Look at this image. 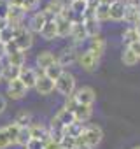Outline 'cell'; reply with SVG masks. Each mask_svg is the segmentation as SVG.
<instances>
[{
	"mask_svg": "<svg viewBox=\"0 0 140 149\" xmlns=\"http://www.w3.org/2000/svg\"><path fill=\"white\" fill-rule=\"evenodd\" d=\"M102 137H103V132L98 125H88V126H84V132L81 133V137H77L76 140L81 144H86L93 149L102 142Z\"/></svg>",
	"mask_w": 140,
	"mask_h": 149,
	"instance_id": "obj_1",
	"label": "cell"
},
{
	"mask_svg": "<svg viewBox=\"0 0 140 149\" xmlns=\"http://www.w3.org/2000/svg\"><path fill=\"white\" fill-rule=\"evenodd\" d=\"M54 88L63 95V97H72L76 91V77L68 70H63V74L54 81Z\"/></svg>",
	"mask_w": 140,
	"mask_h": 149,
	"instance_id": "obj_2",
	"label": "cell"
},
{
	"mask_svg": "<svg viewBox=\"0 0 140 149\" xmlns=\"http://www.w3.org/2000/svg\"><path fill=\"white\" fill-rule=\"evenodd\" d=\"M12 42L16 44V47L19 49V51H26V49H30L32 47V44H33V37H32V32L26 28V26H19V28H16V33H14V39H12Z\"/></svg>",
	"mask_w": 140,
	"mask_h": 149,
	"instance_id": "obj_3",
	"label": "cell"
},
{
	"mask_svg": "<svg viewBox=\"0 0 140 149\" xmlns=\"http://www.w3.org/2000/svg\"><path fill=\"white\" fill-rule=\"evenodd\" d=\"M74 98L77 100V104H82V105H93L96 95H95V90L89 88V86H82L79 88L77 91H74Z\"/></svg>",
	"mask_w": 140,
	"mask_h": 149,
	"instance_id": "obj_4",
	"label": "cell"
},
{
	"mask_svg": "<svg viewBox=\"0 0 140 149\" xmlns=\"http://www.w3.org/2000/svg\"><path fill=\"white\" fill-rule=\"evenodd\" d=\"M37 76H39V72L35 68H30V67H21L19 68V81L26 86V90L30 88H35V83H37Z\"/></svg>",
	"mask_w": 140,
	"mask_h": 149,
	"instance_id": "obj_5",
	"label": "cell"
},
{
	"mask_svg": "<svg viewBox=\"0 0 140 149\" xmlns=\"http://www.w3.org/2000/svg\"><path fill=\"white\" fill-rule=\"evenodd\" d=\"M25 11L21 9V7H18V6H11L9 7V13H7V25L9 26H12V28H19V26H23L21 23H23V18H25Z\"/></svg>",
	"mask_w": 140,
	"mask_h": 149,
	"instance_id": "obj_6",
	"label": "cell"
},
{
	"mask_svg": "<svg viewBox=\"0 0 140 149\" xmlns=\"http://www.w3.org/2000/svg\"><path fill=\"white\" fill-rule=\"evenodd\" d=\"M51 19H54V18L49 16L46 11H39V13H35L33 18L30 19V32H37V33H40V30L44 28V25H46L47 21H51Z\"/></svg>",
	"mask_w": 140,
	"mask_h": 149,
	"instance_id": "obj_7",
	"label": "cell"
},
{
	"mask_svg": "<svg viewBox=\"0 0 140 149\" xmlns=\"http://www.w3.org/2000/svg\"><path fill=\"white\" fill-rule=\"evenodd\" d=\"M77 56H79V53H76V47H67L60 53V56L56 58V63L65 68V67L74 65L77 61Z\"/></svg>",
	"mask_w": 140,
	"mask_h": 149,
	"instance_id": "obj_8",
	"label": "cell"
},
{
	"mask_svg": "<svg viewBox=\"0 0 140 149\" xmlns=\"http://www.w3.org/2000/svg\"><path fill=\"white\" fill-rule=\"evenodd\" d=\"M9 86H7V95L12 98V100H21L25 95H26V86L19 81V79H14V81H11V83H7Z\"/></svg>",
	"mask_w": 140,
	"mask_h": 149,
	"instance_id": "obj_9",
	"label": "cell"
},
{
	"mask_svg": "<svg viewBox=\"0 0 140 149\" xmlns=\"http://www.w3.org/2000/svg\"><path fill=\"white\" fill-rule=\"evenodd\" d=\"M35 90H37L39 95H49L54 90V81H51L49 77H46L44 72H39L37 83H35Z\"/></svg>",
	"mask_w": 140,
	"mask_h": 149,
	"instance_id": "obj_10",
	"label": "cell"
},
{
	"mask_svg": "<svg viewBox=\"0 0 140 149\" xmlns=\"http://www.w3.org/2000/svg\"><path fill=\"white\" fill-rule=\"evenodd\" d=\"M77 61H79V65L84 68V70H88V72H91V70H95L96 67H98V58L96 56H93L88 49L84 51V53H79V56H77Z\"/></svg>",
	"mask_w": 140,
	"mask_h": 149,
	"instance_id": "obj_11",
	"label": "cell"
},
{
	"mask_svg": "<svg viewBox=\"0 0 140 149\" xmlns=\"http://www.w3.org/2000/svg\"><path fill=\"white\" fill-rule=\"evenodd\" d=\"M105 47H107L105 39H102L100 35H96V37H93V39L89 40V47H88V51H89L93 56H96V58L100 60V56L105 53Z\"/></svg>",
	"mask_w": 140,
	"mask_h": 149,
	"instance_id": "obj_12",
	"label": "cell"
},
{
	"mask_svg": "<svg viewBox=\"0 0 140 149\" xmlns=\"http://www.w3.org/2000/svg\"><path fill=\"white\" fill-rule=\"evenodd\" d=\"M124 11H126V4L123 2V0H117V2H114L109 7V19L123 21L124 19Z\"/></svg>",
	"mask_w": 140,
	"mask_h": 149,
	"instance_id": "obj_13",
	"label": "cell"
},
{
	"mask_svg": "<svg viewBox=\"0 0 140 149\" xmlns=\"http://www.w3.org/2000/svg\"><path fill=\"white\" fill-rule=\"evenodd\" d=\"M82 26H84V30H86L88 39H93V37H96V35L100 33V21H96L95 16H91V18H84Z\"/></svg>",
	"mask_w": 140,
	"mask_h": 149,
	"instance_id": "obj_14",
	"label": "cell"
},
{
	"mask_svg": "<svg viewBox=\"0 0 140 149\" xmlns=\"http://www.w3.org/2000/svg\"><path fill=\"white\" fill-rule=\"evenodd\" d=\"M54 23H56V32H58V37H68L72 33V23L68 19H65L63 16H58L54 18Z\"/></svg>",
	"mask_w": 140,
	"mask_h": 149,
	"instance_id": "obj_15",
	"label": "cell"
},
{
	"mask_svg": "<svg viewBox=\"0 0 140 149\" xmlns=\"http://www.w3.org/2000/svg\"><path fill=\"white\" fill-rule=\"evenodd\" d=\"M56 61V56L51 53V51H42V53H39L37 54V67L44 72L49 65H53Z\"/></svg>",
	"mask_w": 140,
	"mask_h": 149,
	"instance_id": "obj_16",
	"label": "cell"
},
{
	"mask_svg": "<svg viewBox=\"0 0 140 149\" xmlns=\"http://www.w3.org/2000/svg\"><path fill=\"white\" fill-rule=\"evenodd\" d=\"M91 105H82V104H77L76 109H74V118L76 121L79 123H86L89 118H91Z\"/></svg>",
	"mask_w": 140,
	"mask_h": 149,
	"instance_id": "obj_17",
	"label": "cell"
},
{
	"mask_svg": "<svg viewBox=\"0 0 140 149\" xmlns=\"http://www.w3.org/2000/svg\"><path fill=\"white\" fill-rule=\"evenodd\" d=\"M65 2L63 0H51V2L46 6V13L49 14V16H53V18H58V16H61V13L65 11Z\"/></svg>",
	"mask_w": 140,
	"mask_h": 149,
	"instance_id": "obj_18",
	"label": "cell"
},
{
	"mask_svg": "<svg viewBox=\"0 0 140 149\" xmlns=\"http://www.w3.org/2000/svg\"><path fill=\"white\" fill-rule=\"evenodd\" d=\"M18 77H19V67H12L9 63L4 65V68H2V81L11 83V81H14Z\"/></svg>",
	"mask_w": 140,
	"mask_h": 149,
	"instance_id": "obj_19",
	"label": "cell"
},
{
	"mask_svg": "<svg viewBox=\"0 0 140 149\" xmlns=\"http://www.w3.org/2000/svg\"><path fill=\"white\" fill-rule=\"evenodd\" d=\"M84 123H79V121H74L72 125H68V126H65V130H63V133L65 135H68V137H74V139H77V137H81V133L84 132Z\"/></svg>",
	"mask_w": 140,
	"mask_h": 149,
	"instance_id": "obj_20",
	"label": "cell"
},
{
	"mask_svg": "<svg viewBox=\"0 0 140 149\" xmlns=\"http://www.w3.org/2000/svg\"><path fill=\"white\" fill-rule=\"evenodd\" d=\"M40 35H42L46 40H54V39L58 37V32H56V23H54V19H51V21H47V23L44 25V28L40 30Z\"/></svg>",
	"mask_w": 140,
	"mask_h": 149,
	"instance_id": "obj_21",
	"label": "cell"
},
{
	"mask_svg": "<svg viewBox=\"0 0 140 149\" xmlns=\"http://www.w3.org/2000/svg\"><path fill=\"white\" fill-rule=\"evenodd\" d=\"M70 37L74 39V44H76V46H77V44H81V42H84V40L88 39V35H86V30H84L82 23H79V25H74V26H72V33H70Z\"/></svg>",
	"mask_w": 140,
	"mask_h": 149,
	"instance_id": "obj_22",
	"label": "cell"
},
{
	"mask_svg": "<svg viewBox=\"0 0 140 149\" xmlns=\"http://www.w3.org/2000/svg\"><path fill=\"white\" fill-rule=\"evenodd\" d=\"M54 118H56V119L60 121V125H61L63 128H65V126H68V125H72V123L76 121V118H74V112L67 111L65 107H63V109H61V111H60V112H58V114L54 116Z\"/></svg>",
	"mask_w": 140,
	"mask_h": 149,
	"instance_id": "obj_23",
	"label": "cell"
},
{
	"mask_svg": "<svg viewBox=\"0 0 140 149\" xmlns=\"http://www.w3.org/2000/svg\"><path fill=\"white\" fill-rule=\"evenodd\" d=\"M7 63L12 67H25V53L23 51H14L7 54Z\"/></svg>",
	"mask_w": 140,
	"mask_h": 149,
	"instance_id": "obj_24",
	"label": "cell"
},
{
	"mask_svg": "<svg viewBox=\"0 0 140 149\" xmlns=\"http://www.w3.org/2000/svg\"><path fill=\"white\" fill-rule=\"evenodd\" d=\"M14 125H16L18 128H26V126H30V125H32V116H30V112L19 111V112L16 114V118H14Z\"/></svg>",
	"mask_w": 140,
	"mask_h": 149,
	"instance_id": "obj_25",
	"label": "cell"
},
{
	"mask_svg": "<svg viewBox=\"0 0 140 149\" xmlns=\"http://www.w3.org/2000/svg\"><path fill=\"white\" fill-rule=\"evenodd\" d=\"M63 70H65V68H63L61 65H58V63L54 61L53 65H49V67H47V68L44 70V76H46V77H49L51 81H56V79H58V77L61 76V74H63Z\"/></svg>",
	"mask_w": 140,
	"mask_h": 149,
	"instance_id": "obj_26",
	"label": "cell"
},
{
	"mask_svg": "<svg viewBox=\"0 0 140 149\" xmlns=\"http://www.w3.org/2000/svg\"><path fill=\"white\" fill-rule=\"evenodd\" d=\"M140 37H138V33H137V30H135V26H128L124 32H123V44H126V47H130L133 42H137Z\"/></svg>",
	"mask_w": 140,
	"mask_h": 149,
	"instance_id": "obj_27",
	"label": "cell"
},
{
	"mask_svg": "<svg viewBox=\"0 0 140 149\" xmlns=\"http://www.w3.org/2000/svg\"><path fill=\"white\" fill-rule=\"evenodd\" d=\"M121 61H123L126 67H133V65H137V63L140 61V58H138L130 47H126V49L123 51V54H121Z\"/></svg>",
	"mask_w": 140,
	"mask_h": 149,
	"instance_id": "obj_28",
	"label": "cell"
},
{
	"mask_svg": "<svg viewBox=\"0 0 140 149\" xmlns=\"http://www.w3.org/2000/svg\"><path fill=\"white\" fill-rule=\"evenodd\" d=\"M68 9L76 13V14H81L84 18V13L88 9V0H72V2L68 4Z\"/></svg>",
	"mask_w": 140,
	"mask_h": 149,
	"instance_id": "obj_29",
	"label": "cell"
},
{
	"mask_svg": "<svg viewBox=\"0 0 140 149\" xmlns=\"http://www.w3.org/2000/svg\"><path fill=\"white\" fill-rule=\"evenodd\" d=\"M124 21H128L130 26H135L140 19H138V9L137 7H131V6H126V11H124Z\"/></svg>",
	"mask_w": 140,
	"mask_h": 149,
	"instance_id": "obj_30",
	"label": "cell"
},
{
	"mask_svg": "<svg viewBox=\"0 0 140 149\" xmlns=\"http://www.w3.org/2000/svg\"><path fill=\"white\" fill-rule=\"evenodd\" d=\"M109 7L110 6H105V4H98L95 7V18L96 21H105L109 19Z\"/></svg>",
	"mask_w": 140,
	"mask_h": 149,
	"instance_id": "obj_31",
	"label": "cell"
},
{
	"mask_svg": "<svg viewBox=\"0 0 140 149\" xmlns=\"http://www.w3.org/2000/svg\"><path fill=\"white\" fill-rule=\"evenodd\" d=\"M28 128H30V135H32V139H40V140H42V137H44L46 132H47L40 123H32Z\"/></svg>",
	"mask_w": 140,
	"mask_h": 149,
	"instance_id": "obj_32",
	"label": "cell"
},
{
	"mask_svg": "<svg viewBox=\"0 0 140 149\" xmlns=\"http://www.w3.org/2000/svg\"><path fill=\"white\" fill-rule=\"evenodd\" d=\"M32 140V135H30V128L26 126V128H19V132H18V140H16V144H19V146H23V147H26V144Z\"/></svg>",
	"mask_w": 140,
	"mask_h": 149,
	"instance_id": "obj_33",
	"label": "cell"
},
{
	"mask_svg": "<svg viewBox=\"0 0 140 149\" xmlns=\"http://www.w3.org/2000/svg\"><path fill=\"white\" fill-rule=\"evenodd\" d=\"M14 33H16V28H12V26H6L2 32H0V42L9 44V42L14 39Z\"/></svg>",
	"mask_w": 140,
	"mask_h": 149,
	"instance_id": "obj_34",
	"label": "cell"
},
{
	"mask_svg": "<svg viewBox=\"0 0 140 149\" xmlns=\"http://www.w3.org/2000/svg\"><path fill=\"white\" fill-rule=\"evenodd\" d=\"M6 132H7V137H9V142L11 144H16V140H18V132H19V128L14 125V123H9L7 126H6Z\"/></svg>",
	"mask_w": 140,
	"mask_h": 149,
	"instance_id": "obj_35",
	"label": "cell"
},
{
	"mask_svg": "<svg viewBox=\"0 0 140 149\" xmlns=\"http://www.w3.org/2000/svg\"><path fill=\"white\" fill-rule=\"evenodd\" d=\"M60 146H61V149H74L76 139L74 137H68V135H63V139L60 140Z\"/></svg>",
	"mask_w": 140,
	"mask_h": 149,
	"instance_id": "obj_36",
	"label": "cell"
},
{
	"mask_svg": "<svg viewBox=\"0 0 140 149\" xmlns=\"http://www.w3.org/2000/svg\"><path fill=\"white\" fill-rule=\"evenodd\" d=\"M9 146H11V142H9L6 126H2V128H0V149H6V147H9Z\"/></svg>",
	"mask_w": 140,
	"mask_h": 149,
	"instance_id": "obj_37",
	"label": "cell"
},
{
	"mask_svg": "<svg viewBox=\"0 0 140 149\" xmlns=\"http://www.w3.org/2000/svg\"><path fill=\"white\" fill-rule=\"evenodd\" d=\"M9 0H0V19H6L7 18V13H9Z\"/></svg>",
	"mask_w": 140,
	"mask_h": 149,
	"instance_id": "obj_38",
	"label": "cell"
},
{
	"mask_svg": "<svg viewBox=\"0 0 140 149\" xmlns=\"http://www.w3.org/2000/svg\"><path fill=\"white\" fill-rule=\"evenodd\" d=\"M37 6H39V0H23L21 9H23L25 13H28V11H33Z\"/></svg>",
	"mask_w": 140,
	"mask_h": 149,
	"instance_id": "obj_39",
	"label": "cell"
},
{
	"mask_svg": "<svg viewBox=\"0 0 140 149\" xmlns=\"http://www.w3.org/2000/svg\"><path fill=\"white\" fill-rule=\"evenodd\" d=\"M25 149H44V142H42L40 139H32V140L26 144Z\"/></svg>",
	"mask_w": 140,
	"mask_h": 149,
	"instance_id": "obj_40",
	"label": "cell"
},
{
	"mask_svg": "<svg viewBox=\"0 0 140 149\" xmlns=\"http://www.w3.org/2000/svg\"><path fill=\"white\" fill-rule=\"evenodd\" d=\"M6 56H7V47H6L4 42H0V61H2Z\"/></svg>",
	"mask_w": 140,
	"mask_h": 149,
	"instance_id": "obj_41",
	"label": "cell"
},
{
	"mask_svg": "<svg viewBox=\"0 0 140 149\" xmlns=\"http://www.w3.org/2000/svg\"><path fill=\"white\" fill-rule=\"evenodd\" d=\"M74 149H91V147H89V146H86V144H81V142H77V140H76Z\"/></svg>",
	"mask_w": 140,
	"mask_h": 149,
	"instance_id": "obj_42",
	"label": "cell"
},
{
	"mask_svg": "<svg viewBox=\"0 0 140 149\" xmlns=\"http://www.w3.org/2000/svg\"><path fill=\"white\" fill-rule=\"evenodd\" d=\"M114 2H117V0H98V4H105V6H112Z\"/></svg>",
	"mask_w": 140,
	"mask_h": 149,
	"instance_id": "obj_43",
	"label": "cell"
},
{
	"mask_svg": "<svg viewBox=\"0 0 140 149\" xmlns=\"http://www.w3.org/2000/svg\"><path fill=\"white\" fill-rule=\"evenodd\" d=\"M9 4H11V6H18V7H21L23 0H9Z\"/></svg>",
	"mask_w": 140,
	"mask_h": 149,
	"instance_id": "obj_44",
	"label": "cell"
},
{
	"mask_svg": "<svg viewBox=\"0 0 140 149\" xmlns=\"http://www.w3.org/2000/svg\"><path fill=\"white\" fill-rule=\"evenodd\" d=\"M6 26H9V25H7V19H0V32H2Z\"/></svg>",
	"mask_w": 140,
	"mask_h": 149,
	"instance_id": "obj_45",
	"label": "cell"
},
{
	"mask_svg": "<svg viewBox=\"0 0 140 149\" xmlns=\"http://www.w3.org/2000/svg\"><path fill=\"white\" fill-rule=\"evenodd\" d=\"M4 109H6V100H4V98H0V112H2Z\"/></svg>",
	"mask_w": 140,
	"mask_h": 149,
	"instance_id": "obj_46",
	"label": "cell"
},
{
	"mask_svg": "<svg viewBox=\"0 0 140 149\" xmlns=\"http://www.w3.org/2000/svg\"><path fill=\"white\" fill-rule=\"evenodd\" d=\"M135 30H137V33H138V37H140V21L135 25Z\"/></svg>",
	"mask_w": 140,
	"mask_h": 149,
	"instance_id": "obj_47",
	"label": "cell"
},
{
	"mask_svg": "<svg viewBox=\"0 0 140 149\" xmlns=\"http://www.w3.org/2000/svg\"><path fill=\"white\" fill-rule=\"evenodd\" d=\"M2 68H4V65H2V61H0V81H2Z\"/></svg>",
	"mask_w": 140,
	"mask_h": 149,
	"instance_id": "obj_48",
	"label": "cell"
},
{
	"mask_svg": "<svg viewBox=\"0 0 140 149\" xmlns=\"http://www.w3.org/2000/svg\"><path fill=\"white\" fill-rule=\"evenodd\" d=\"M138 19H140V7H138Z\"/></svg>",
	"mask_w": 140,
	"mask_h": 149,
	"instance_id": "obj_49",
	"label": "cell"
},
{
	"mask_svg": "<svg viewBox=\"0 0 140 149\" xmlns=\"http://www.w3.org/2000/svg\"><path fill=\"white\" fill-rule=\"evenodd\" d=\"M133 149H140V146H137V147H133Z\"/></svg>",
	"mask_w": 140,
	"mask_h": 149,
	"instance_id": "obj_50",
	"label": "cell"
},
{
	"mask_svg": "<svg viewBox=\"0 0 140 149\" xmlns=\"http://www.w3.org/2000/svg\"><path fill=\"white\" fill-rule=\"evenodd\" d=\"M70 2H72V0H70ZM88 2H89V0H88Z\"/></svg>",
	"mask_w": 140,
	"mask_h": 149,
	"instance_id": "obj_51",
	"label": "cell"
},
{
	"mask_svg": "<svg viewBox=\"0 0 140 149\" xmlns=\"http://www.w3.org/2000/svg\"><path fill=\"white\" fill-rule=\"evenodd\" d=\"M138 42H140V39H138Z\"/></svg>",
	"mask_w": 140,
	"mask_h": 149,
	"instance_id": "obj_52",
	"label": "cell"
}]
</instances>
